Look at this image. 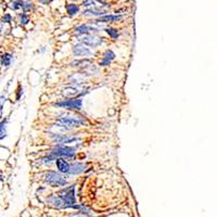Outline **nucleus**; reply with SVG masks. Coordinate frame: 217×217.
<instances>
[{
  "instance_id": "11",
  "label": "nucleus",
  "mask_w": 217,
  "mask_h": 217,
  "mask_svg": "<svg viewBox=\"0 0 217 217\" xmlns=\"http://www.w3.org/2000/svg\"><path fill=\"white\" fill-rule=\"evenodd\" d=\"M115 58V54L112 52L111 50H109L105 52L104 56H103V60L101 61L100 65H102V66H105V65H109L111 63V61L113 60V59Z\"/></svg>"
},
{
  "instance_id": "2",
  "label": "nucleus",
  "mask_w": 217,
  "mask_h": 217,
  "mask_svg": "<svg viewBox=\"0 0 217 217\" xmlns=\"http://www.w3.org/2000/svg\"><path fill=\"white\" fill-rule=\"evenodd\" d=\"M59 125L64 127H79L86 125L87 121L82 116H70V115H63L58 119Z\"/></svg>"
},
{
  "instance_id": "8",
  "label": "nucleus",
  "mask_w": 217,
  "mask_h": 217,
  "mask_svg": "<svg viewBox=\"0 0 217 217\" xmlns=\"http://www.w3.org/2000/svg\"><path fill=\"white\" fill-rule=\"evenodd\" d=\"M79 138H75V137H67L65 135H56L54 136L53 141L56 143H71V142H75V141H78Z\"/></svg>"
},
{
  "instance_id": "6",
  "label": "nucleus",
  "mask_w": 217,
  "mask_h": 217,
  "mask_svg": "<svg viewBox=\"0 0 217 217\" xmlns=\"http://www.w3.org/2000/svg\"><path fill=\"white\" fill-rule=\"evenodd\" d=\"M81 41L82 45H86V46L91 47V48H95V47H98L102 44L103 39L96 36H85L81 39Z\"/></svg>"
},
{
  "instance_id": "4",
  "label": "nucleus",
  "mask_w": 217,
  "mask_h": 217,
  "mask_svg": "<svg viewBox=\"0 0 217 217\" xmlns=\"http://www.w3.org/2000/svg\"><path fill=\"white\" fill-rule=\"evenodd\" d=\"M46 183L51 187H62L66 185V179L56 172H49L46 175Z\"/></svg>"
},
{
  "instance_id": "12",
  "label": "nucleus",
  "mask_w": 217,
  "mask_h": 217,
  "mask_svg": "<svg viewBox=\"0 0 217 217\" xmlns=\"http://www.w3.org/2000/svg\"><path fill=\"white\" fill-rule=\"evenodd\" d=\"M122 19L121 15H105L103 18H100L97 22L99 23H107V22H116V21H119Z\"/></svg>"
},
{
  "instance_id": "10",
  "label": "nucleus",
  "mask_w": 217,
  "mask_h": 217,
  "mask_svg": "<svg viewBox=\"0 0 217 217\" xmlns=\"http://www.w3.org/2000/svg\"><path fill=\"white\" fill-rule=\"evenodd\" d=\"M56 164L58 169L61 172V173H68L70 171V164L63 159H56Z\"/></svg>"
},
{
  "instance_id": "3",
  "label": "nucleus",
  "mask_w": 217,
  "mask_h": 217,
  "mask_svg": "<svg viewBox=\"0 0 217 217\" xmlns=\"http://www.w3.org/2000/svg\"><path fill=\"white\" fill-rule=\"evenodd\" d=\"M75 151L76 149L72 147H65V146H58L56 148L51 151L49 157L51 160H56V157L62 156V157H73L75 156Z\"/></svg>"
},
{
  "instance_id": "7",
  "label": "nucleus",
  "mask_w": 217,
  "mask_h": 217,
  "mask_svg": "<svg viewBox=\"0 0 217 217\" xmlns=\"http://www.w3.org/2000/svg\"><path fill=\"white\" fill-rule=\"evenodd\" d=\"M73 53L77 56H90L91 51L88 48H86L82 44H79L73 47Z\"/></svg>"
},
{
  "instance_id": "9",
  "label": "nucleus",
  "mask_w": 217,
  "mask_h": 217,
  "mask_svg": "<svg viewBox=\"0 0 217 217\" xmlns=\"http://www.w3.org/2000/svg\"><path fill=\"white\" fill-rule=\"evenodd\" d=\"M86 168V165L84 163H75L72 166H70V171L68 174H72V175H77V174H81L85 171Z\"/></svg>"
},
{
  "instance_id": "16",
  "label": "nucleus",
  "mask_w": 217,
  "mask_h": 217,
  "mask_svg": "<svg viewBox=\"0 0 217 217\" xmlns=\"http://www.w3.org/2000/svg\"><path fill=\"white\" fill-rule=\"evenodd\" d=\"M78 10L79 9L76 4H70V6H67V11L70 14H76L78 12Z\"/></svg>"
},
{
  "instance_id": "5",
  "label": "nucleus",
  "mask_w": 217,
  "mask_h": 217,
  "mask_svg": "<svg viewBox=\"0 0 217 217\" xmlns=\"http://www.w3.org/2000/svg\"><path fill=\"white\" fill-rule=\"evenodd\" d=\"M56 107L72 109V110H81L82 105V100L81 99H75V100H64L61 102L56 103Z\"/></svg>"
},
{
  "instance_id": "15",
  "label": "nucleus",
  "mask_w": 217,
  "mask_h": 217,
  "mask_svg": "<svg viewBox=\"0 0 217 217\" xmlns=\"http://www.w3.org/2000/svg\"><path fill=\"white\" fill-rule=\"evenodd\" d=\"M76 30L78 33H81V34H87V33H89L90 30H95V29H93V27L90 28L89 26H87V25H82V26L77 27Z\"/></svg>"
},
{
  "instance_id": "1",
  "label": "nucleus",
  "mask_w": 217,
  "mask_h": 217,
  "mask_svg": "<svg viewBox=\"0 0 217 217\" xmlns=\"http://www.w3.org/2000/svg\"><path fill=\"white\" fill-rule=\"evenodd\" d=\"M60 200L62 201V207H73V209H79V206L76 205V200H75V187L74 186H70V187L65 188L59 193L58 195Z\"/></svg>"
},
{
  "instance_id": "14",
  "label": "nucleus",
  "mask_w": 217,
  "mask_h": 217,
  "mask_svg": "<svg viewBox=\"0 0 217 217\" xmlns=\"http://www.w3.org/2000/svg\"><path fill=\"white\" fill-rule=\"evenodd\" d=\"M7 123H8L7 119L0 123V140H2L7 136Z\"/></svg>"
},
{
  "instance_id": "19",
  "label": "nucleus",
  "mask_w": 217,
  "mask_h": 217,
  "mask_svg": "<svg viewBox=\"0 0 217 217\" xmlns=\"http://www.w3.org/2000/svg\"><path fill=\"white\" fill-rule=\"evenodd\" d=\"M28 22L27 18L23 14V15H21V23H23V24H26V23Z\"/></svg>"
},
{
  "instance_id": "20",
  "label": "nucleus",
  "mask_w": 217,
  "mask_h": 217,
  "mask_svg": "<svg viewBox=\"0 0 217 217\" xmlns=\"http://www.w3.org/2000/svg\"><path fill=\"white\" fill-rule=\"evenodd\" d=\"M10 21H11V16L9 15V14H7L3 18V22H10Z\"/></svg>"
},
{
  "instance_id": "13",
  "label": "nucleus",
  "mask_w": 217,
  "mask_h": 217,
  "mask_svg": "<svg viewBox=\"0 0 217 217\" xmlns=\"http://www.w3.org/2000/svg\"><path fill=\"white\" fill-rule=\"evenodd\" d=\"M12 61V56L10 53H4L1 56V64L3 66H9Z\"/></svg>"
},
{
  "instance_id": "17",
  "label": "nucleus",
  "mask_w": 217,
  "mask_h": 217,
  "mask_svg": "<svg viewBox=\"0 0 217 217\" xmlns=\"http://www.w3.org/2000/svg\"><path fill=\"white\" fill-rule=\"evenodd\" d=\"M107 33L112 37V38H117V37H119V33H117V30L114 29V28H107Z\"/></svg>"
},
{
  "instance_id": "18",
  "label": "nucleus",
  "mask_w": 217,
  "mask_h": 217,
  "mask_svg": "<svg viewBox=\"0 0 217 217\" xmlns=\"http://www.w3.org/2000/svg\"><path fill=\"white\" fill-rule=\"evenodd\" d=\"M4 101H6V97H4V96H0V116H1V113H2V107H3Z\"/></svg>"
}]
</instances>
